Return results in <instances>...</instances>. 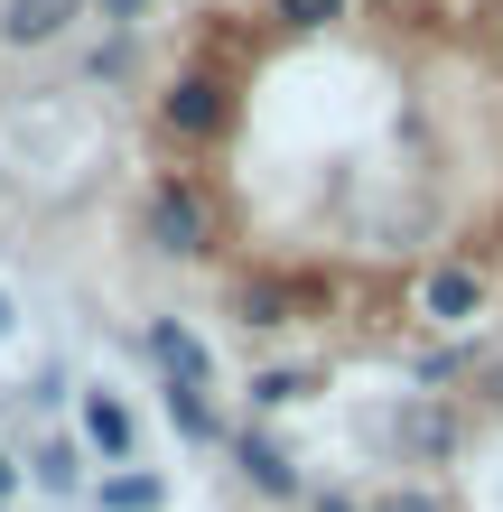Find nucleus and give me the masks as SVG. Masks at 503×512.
I'll use <instances>...</instances> for the list:
<instances>
[{"label":"nucleus","instance_id":"1","mask_svg":"<svg viewBox=\"0 0 503 512\" xmlns=\"http://www.w3.org/2000/svg\"><path fill=\"white\" fill-rule=\"evenodd\" d=\"M150 243L177 252V261L215 252V215H205V196L187 187V177H159V187H150Z\"/></svg>","mask_w":503,"mask_h":512},{"label":"nucleus","instance_id":"2","mask_svg":"<svg viewBox=\"0 0 503 512\" xmlns=\"http://www.w3.org/2000/svg\"><path fill=\"white\" fill-rule=\"evenodd\" d=\"M159 122L177 140H224L233 131V84L224 75H177L168 94H159Z\"/></svg>","mask_w":503,"mask_h":512},{"label":"nucleus","instance_id":"3","mask_svg":"<svg viewBox=\"0 0 503 512\" xmlns=\"http://www.w3.org/2000/svg\"><path fill=\"white\" fill-rule=\"evenodd\" d=\"M150 364L168 373V391H205V382H215V354H205L177 317H159V326H150Z\"/></svg>","mask_w":503,"mask_h":512},{"label":"nucleus","instance_id":"4","mask_svg":"<svg viewBox=\"0 0 503 512\" xmlns=\"http://www.w3.org/2000/svg\"><path fill=\"white\" fill-rule=\"evenodd\" d=\"M75 19H84V0H10V10H0V38L10 47H56Z\"/></svg>","mask_w":503,"mask_h":512},{"label":"nucleus","instance_id":"5","mask_svg":"<svg viewBox=\"0 0 503 512\" xmlns=\"http://www.w3.org/2000/svg\"><path fill=\"white\" fill-rule=\"evenodd\" d=\"M84 438L103 447V466H131V447H140V429H131V410L112 401V391H84Z\"/></svg>","mask_w":503,"mask_h":512},{"label":"nucleus","instance_id":"6","mask_svg":"<svg viewBox=\"0 0 503 512\" xmlns=\"http://www.w3.org/2000/svg\"><path fill=\"white\" fill-rule=\"evenodd\" d=\"M233 466H243V475H252V485L271 494V503H289V494H299V466H289V457H280V447L261 438V429H243V438H233Z\"/></svg>","mask_w":503,"mask_h":512},{"label":"nucleus","instance_id":"7","mask_svg":"<svg viewBox=\"0 0 503 512\" xmlns=\"http://www.w3.org/2000/svg\"><path fill=\"white\" fill-rule=\"evenodd\" d=\"M420 308H429L438 326H466V317L485 308V280H476V270H429V289H420Z\"/></svg>","mask_w":503,"mask_h":512},{"label":"nucleus","instance_id":"8","mask_svg":"<svg viewBox=\"0 0 503 512\" xmlns=\"http://www.w3.org/2000/svg\"><path fill=\"white\" fill-rule=\"evenodd\" d=\"M233 308H243V326H289V289L280 280H243V289H233Z\"/></svg>","mask_w":503,"mask_h":512},{"label":"nucleus","instance_id":"9","mask_svg":"<svg viewBox=\"0 0 503 512\" xmlns=\"http://www.w3.org/2000/svg\"><path fill=\"white\" fill-rule=\"evenodd\" d=\"M168 419H177V438H196V447H215L224 429H215V401L205 391H168Z\"/></svg>","mask_w":503,"mask_h":512},{"label":"nucleus","instance_id":"10","mask_svg":"<svg viewBox=\"0 0 503 512\" xmlns=\"http://www.w3.org/2000/svg\"><path fill=\"white\" fill-rule=\"evenodd\" d=\"M103 512H159V475H103Z\"/></svg>","mask_w":503,"mask_h":512},{"label":"nucleus","instance_id":"11","mask_svg":"<svg viewBox=\"0 0 503 512\" xmlns=\"http://www.w3.org/2000/svg\"><path fill=\"white\" fill-rule=\"evenodd\" d=\"M38 485L47 494H75L84 475H75V447H38Z\"/></svg>","mask_w":503,"mask_h":512},{"label":"nucleus","instance_id":"12","mask_svg":"<svg viewBox=\"0 0 503 512\" xmlns=\"http://www.w3.org/2000/svg\"><path fill=\"white\" fill-rule=\"evenodd\" d=\"M448 419H438V410H410V447H420V457H448Z\"/></svg>","mask_w":503,"mask_h":512},{"label":"nucleus","instance_id":"13","mask_svg":"<svg viewBox=\"0 0 503 512\" xmlns=\"http://www.w3.org/2000/svg\"><path fill=\"white\" fill-rule=\"evenodd\" d=\"M345 19V0H280V28H327Z\"/></svg>","mask_w":503,"mask_h":512},{"label":"nucleus","instance_id":"14","mask_svg":"<svg viewBox=\"0 0 503 512\" xmlns=\"http://www.w3.org/2000/svg\"><path fill=\"white\" fill-rule=\"evenodd\" d=\"M299 391H308V373H261V382H252V401H261V410H280V401H299Z\"/></svg>","mask_w":503,"mask_h":512},{"label":"nucleus","instance_id":"15","mask_svg":"<svg viewBox=\"0 0 503 512\" xmlns=\"http://www.w3.org/2000/svg\"><path fill=\"white\" fill-rule=\"evenodd\" d=\"M373 512H438V494H420V485H401V494H382Z\"/></svg>","mask_w":503,"mask_h":512},{"label":"nucleus","instance_id":"16","mask_svg":"<svg viewBox=\"0 0 503 512\" xmlns=\"http://www.w3.org/2000/svg\"><path fill=\"white\" fill-rule=\"evenodd\" d=\"M131 10H140V0H103V19H131Z\"/></svg>","mask_w":503,"mask_h":512},{"label":"nucleus","instance_id":"17","mask_svg":"<svg viewBox=\"0 0 503 512\" xmlns=\"http://www.w3.org/2000/svg\"><path fill=\"white\" fill-rule=\"evenodd\" d=\"M10 485H19V466H10V457H0V494H10Z\"/></svg>","mask_w":503,"mask_h":512},{"label":"nucleus","instance_id":"18","mask_svg":"<svg viewBox=\"0 0 503 512\" xmlns=\"http://www.w3.org/2000/svg\"><path fill=\"white\" fill-rule=\"evenodd\" d=\"M0 336H10V298H0Z\"/></svg>","mask_w":503,"mask_h":512}]
</instances>
